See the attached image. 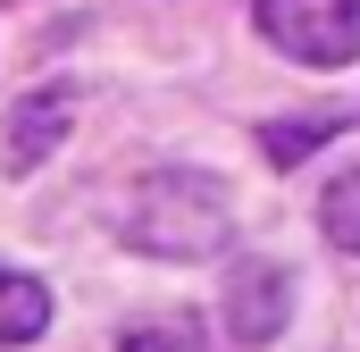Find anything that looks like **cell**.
<instances>
[{
    "label": "cell",
    "mask_w": 360,
    "mask_h": 352,
    "mask_svg": "<svg viewBox=\"0 0 360 352\" xmlns=\"http://www.w3.org/2000/svg\"><path fill=\"white\" fill-rule=\"evenodd\" d=\"M117 235L143 260H218L235 244V201H226V184L210 168H151L126 193Z\"/></svg>",
    "instance_id": "1"
},
{
    "label": "cell",
    "mask_w": 360,
    "mask_h": 352,
    "mask_svg": "<svg viewBox=\"0 0 360 352\" xmlns=\"http://www.w3.org/2000/svg\"><path fill=\"white\" fill-rule=\"evenodd\" d=\"M252 17L302 68H352L360 59V0H252Z\"/></svg>",
    "instance_id": "2"
},
{
    "label": "cell",
    "mask_w": 360,
    "mask_h": 352,
    "mask_svg": "<svg viewBox=\"0 0 360 352\" xmlns=\"http://www.w3.org/2000/svg\"><path fill=\"white\" fill-rule=\"evenodd\" d=\"M293 319V277L276 260H235L226 268V336L235 344H269Z\"/></svg>",
    "instance_id": "3"
},
{
    "label": "cell",
    "mask_w": 360,
    "mask_h": 352,
    "mask_svg": "<svg viewBox=\"0 0 360 352\" xmlns=\"http://www.w3.org/2000/svg\"><path fill=\"white\" fill-rule=\"evenodd\" d=\"M68 118H76V92H68V84H51V92H34V101H17V109H8V168H42V160L59 151Z\"/></svg>",
    "instance_id": "4"
},
{
    "label": "cell",
    "mask_w": 360,
    "mask_h": 352,
    "mask_svg": "<svg viewBox=\"0 0 360 352\" xmlns=\"http://www.w3.org/2000/svg\"><path fill=\"white\" fill-rule=\"evenodd\" d=\"M51 327V285L25 277V268H0V352L8 344H34Z\"/></svg>",
    "instance_id": "5"
},
{
    "label": "cell",
    "mask_w": 360,
    "mask_h": 352,
    "mask_svg": "<svg viewBox=\"0 0 360 352\" xmlns=\"http://www.w3.org/2000/svg\"><path fill=\"white\" fill-rule=\"evenodd\" d=\"M319 227H327L335 252H360V160L327 176V193H319Z\"/></svg>",
    "instance_id": "6"
},
{
    "label": "cell",
    "mask_w": 360,
    "mask_h": 352,
    "mask_svg": "<svg viewBox=\"0 0 360 352\" xmlns=\"http://www.w3.org/2000/svg\"><path fill=\"white\" fill-rule=\"evenodd\" d=\"M126 352H235V344H218L201 319H143L126 327Z\"/></svg>",
    "instance_id": "7"
}]
</instances>
